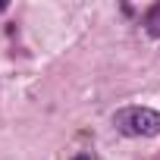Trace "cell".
<instances>
[{"label": "cell", "instance_id": "7a4b0ae2", "mask_svg": "<svg viewBox=\"0 0 160 160\" xmlns=\"http://www.w3.org/2000/svg\"><path fill=\"white\" fill-rule=\"evenodd\" d=\"M144 32H148L151 38H160V3L144 13Z\"/></svg>", "mask_w": 160, "mask_h": 160}, {"label": "cell", "instance_id": "6da1fadb", "mask_svg": "<svg viewBox=\"0 0 160 160\" xmlns=\"http://www.w3.org/2000/svg\"><path fill=\"white\" fill-rule=\"evenodd\" d=\"M113 126L122 135H157L160 132V113L148 107H126L113 116Z\"/></svg>", "mask_w": 160, "mask_h": 160}, {"label": "cell", "instance_id": "3957f363", "mask_svg": "<svg viewBox=\"0 0 160 160\" xmlns=\"http://www.w3.org/2000/svg\"><path fill=\"white\" fill-rule=\"evenodd\" d=\"M75 160H88V154H78V157H75Z\"/></svg>", "mask_w": 160, "mask_h": 160}, {"label": "cell", "instance_id": "277c9868", "mask_svg": "<svg viewBox=\"0 0 160 160\" xmlns=\"http://www.w3.org/2000/svg\"><path fill=\"white\" fill-rule=\"evenodd\" d=\"M3 10H7V3H0V13H3Z\"/></svg>", "mask_w": 160, "mask_h": 160}]
</instances>
